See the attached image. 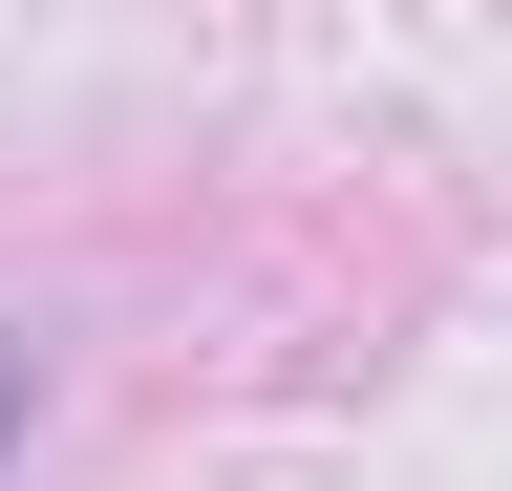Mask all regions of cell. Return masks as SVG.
<instances>
[{
    "mask_svg": "<svg viewBox=\"0 0 512 491\" xmlns=\"http://www.w3.org/2000/svg\"><path fill=\"white\" fill-rule=\"evenodd\" d=\"M0 449H22V342H0Z\"/></svg>",
    "mask_w": 512,
    "mask_h": 491,
    "instance_id": "6da1fadb",
    "label": "cell"
}]
</instances>
